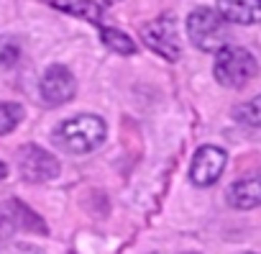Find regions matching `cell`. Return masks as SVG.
<instances>
[{
	"instance_id": "cell-4",
	"label": "cell",
	"mask_w": 261,
	"mask_h": 254,
	"mask_svg": "<svg viewBox=\"0 0 261 254\" xmlns=\"http://www.w3.org/2000/svg\"><path fill=\"white\" fill-rule=\"evenodd\" d=\"M141 36H144V44L162 54L164 59L174 62L179 59V36H177V21L172 16H162L156 21H149L144 24L141 29Z\"/></svg>"
},
{
	"instance_id": "cell-17",
	"label": "cell",
	"mask_w": 261,
	"mask_h": 254,
	"mask_svg": "<svg viewBox=\"0 0 261 254\" xmlns=\"http://www.w3.org/2000/svg\"><path fill=\"white\" fill-rule=\"evenodd\" d=\"M6 175H8V165H6L3 159H0V180H3Z\"/></svg>"
},
{
	"instance_id": "cell-3",
	"label": "cell",
	"mask_w": 261,
	"mask_h": 254,
	"mask_svg": "<svg viewBox=\"0 0 261 254\" xmlns=\"http://www.w3.org/2000/svg\"><path fill=\"white\" fill-rule=\"evenodd\" d=\"M215 80L225 87H243L256 77V59L241 47H225L215 57Z\"/></svg>"
},
{
	"instance_id": "cell-12",
	"label": "cell",
	"mask_w": 261,
	"mask_h": 254,
	"mask_svg": "<svg viewBox=\"0 0 261 254\" xmlns=\"http://www.w3.org/2000/svg\"><path fill=\"white\" fill-rule=\"evenodd\" d=\"M100 39L105 41V47H110L113 52H118V54H134L136 52V44L130 41V36L128 34H123V31H115V29H100Z\"/></svg>"
},
{
	"instance_id": "cell-16",
	"label": "cell",
	"mask_w": 261,
	"mask_h": 254,
	"mask_svg": "<svg viewBox=\"0 0 261 254\" xmlns=\"http://www.w3.org/2000/svg\"><path fill=\"white\" fill-rule=\"evenodd\" d=\"M18 47L13 41H0V64H13L18 59Z\"/></svg>"
},
{
	"instance_id": "cell-2",
	"label": "cell",
	"mask_w": 261,
	"mask_h": 254,
	"mask_svg": "<svg viewBox=\"0 0 261 254\" xmlns=\"http://www.w3.org/2000/svg\"><path fill=\"white\" fill-rule=\"evenodd\" d=\"M228 21L213 8H197L187 18V36L200 52H223L228 41Z\"/></svg>"
},
{
	"instance_id": "cell-5",
	"label": "cell",
	"mask_w": 261,
	"mask_h": 254,
	"mask_svg": "<svg viewBox=\"0 0 261 254\" xmlns=\"http://www.w3.org/2000/svg\"><path fill=\"white\" fill-rule=\"evenodd\" d=\"M18 172L29 182H46L59 175V162L41 147L26 144L18 149Z\"/></svg>"
},
{
	"instance_id": "cell-8",
	"label": "cell",
	"mask_w": 261,
	"mask_h": 254,
	"mask_svg": "<svg viewBox=\"0 0 261 254\" xmlns=\"http://www.w3.org/2000/svg\"><path fill=\"white\" fill-rule=\"evenodd\" d=\"M228 205L238 208V211H251L261 205V175H251L243 180H236L228 193H225Z\"/></svg>"
},
{
	"instance_id": "cell-1",
	"label": "cell",
	"mask_w": 261,
	"mask_h": 254,
	"mask_svg": "<svg viewBox=\"0 0 261 254\" xmlns=\"http://www.w3.org/2000/svg\"><path fill=\"white\" fill-rule=\"evenodd\" d=\"M105 131L108 129H105L102 118L85 113V116H74V118H67L64 123H59L54 131V139L59 147H64L72 154H87L102 144Z\"/></svg>"
},
{
	"instance_id": "cell-10",
	"label": "cell",
	"mask_w": 261,
	"mask_h": 254,
	"mask_svg": "<svg viewBox=\"0 0 261 254\" xmlns=\"http://www.w3.org/2000/svg\"><path fill=\"white\" fill-rule=\"evenodd\" d=\"M46 3L54 6L57 11H62V13L85 18L90 24H100V18H102V8L97 3H92V0H46Z\"/></svg>"
},
{
	"instance_id": "cell-7",
	"label": "cell",
	"mask_w": 261,
	"mask_h": 254,
	"mask_svg": "<svg viewBox=\"0 0 261 254\" xmlns=\"http://www.w3.org/2000/svg\"><path fill=\"white\" fill-rule=\"evenodd\" d=\"M225 170V152L218 147H202L197 149L192 165H190V180L200 188H207L220 180Z\"/></svg>"
},
{
	"instance_id": "cell-11",
	"label": "cell",
	"mask_w": 261,
	"mask_h": 254,
	"mask_svg": "<svg viewBox=\"0 0 261 254\" xmlns=\"http://www.w3.org/2000/svg\"><path fill=\"white\" fill-rule=\"evenodd\" d=\"M8 208H11V213H13V218H16V226L29 228V231L46 234V226L41 223V218H39L34 211H29L23 203H18V200H8Z\"/></svg>"
},
{
	"instance_id": "cell-13",
	"label": "cell",
	"mask_w": 261,
	"mask_h": 254,
	"mask_svg": "<svg viewBox=\"0 0 261 254\" xmlns=\"http://www.w3.org/2000/svg\"><path fill=\"white\" fill-rule=\"evenodd\" d=\"M233 116H236L241 123H246V126H256V129H258V126H261V93L253 95L251 100L236 105Z\"/></svg>"
},
{
	"instance_id": "cell-15",
	"label": "cell",
	"mask_w": 261,
	"mask_h": 254,
	"mask_svg": "<svg viewBox=\"0 0 261 254\" xmlns=\"http://www.w3.org/2000/svg\"><path fill=\"white\" fill-rule=\"evenodd\" d=\"M13 231H16V218L6 203V205H0V241H6Z\"/></svg>"
},
{
	"instance_id": "cell-14",
	"label": "cell",
	"mask_w": 261,
	"mask_h": 254,
	"mask_svg": "<svg viewBox=\"0 0 261 254\" xmlns=\"http://www.w3.org/2000/svg\"><path fill=\"white\" fill-rule=\"evenodd\" d=\"M23 118V108L16 103H0V134H11Z\"/></svg>"
},
{
	"instance_id": "cell-9",
	"label": "cell",
	"mask_w": 261,
	"mask_h": 254,
	"mask_svg": "<svg viewBox=\"0 0 261 254\" xmlns=\"http://www.w3.org/2000/svg\"><path fill=\"white\" fill-rule=\"evenodd\" d=\"M218 13L228 24L251 26L261 21V0H218Z\"/></svg>"
},
{
	"instance_id": "cell-6",
	"label": "cell",
	"mask_w": 261,
	"mask_h": 254,
	"mask_svg": "<svg viewBox=\"0 0 261 254\" xmlns=\"http://www.w3.org/2000/svg\"><path fill=\"white\" fill-rule=\"evenodd\" d=\"M77 93V80L74 75L62 67V64H51L44 77H41V98L46 105H62V103H69Z\"/></svg>"
}]
</instances>
